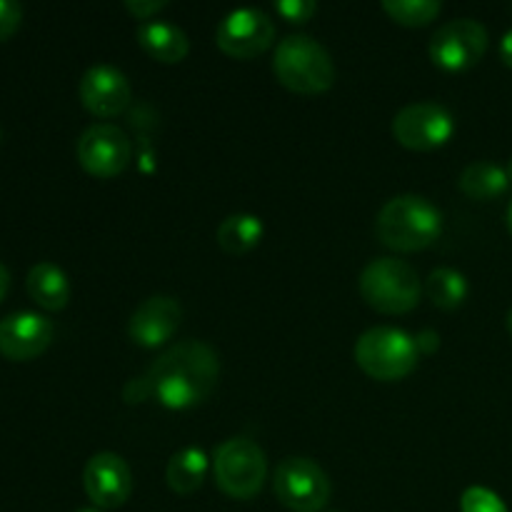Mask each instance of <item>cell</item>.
<instances>
[{"mask_svg":"<svg viewBox=\"0 0 512 512\" xmlns=\"http://www.w3.org/2000/svg\"><path fill=\"white\" fill-rule=\"evenodd\" d=\"M153 398L165 408L185 410L205 403L220 378V360L210 345L183 340L158 355L145 373Z\"/></svg>","mask_w":512,"mask_h":512,"instance_id":"6da1fadb","label":"cell"},{"mask_svg":"<svg viewBox=\"0 0 512 512\" xmlns=\"http://www.w3.org/2000/svg\"><path fill=\"white\" fill-rule=\"evenodd\" d=\"M380 243L400 253H413L433 245L443 233V215L423 195H398L380 208L375 218Z\"/></svg>","mask_w":512,"mask_h":512,"instance_id":"7a4b0ae2","label":"cell"},{"mask_svg":"<svg viewBox=\"0 0 512 512\" xmlns=\"http://www.w3.org/2000/svg\"><path fill=\"white\" fill-rule=\"evenodd\" d=\"M273 70L285 88L300 95L325 93L335 83V63L328 48L305 33L280 40Z\"/></svg>","mask_w":512,"mask_h":512,"instance_id":"3957f363","label":"cell"},{"mask_svg":"<svg viewBox=\"0 0 512 512\" xmlns=\"http://www.w3.org/2000/svg\"><path fill=\"white\" fill-rule=\"evenodd\" d=\"M360 295L370 308L388 315L408 313L420 300L418 270L398 258H375L360 273Z\"/></svg>","mask_w":512,"mask_h":512,"instance_id":"277c9868","label":"cell"},{"mask_svg":"<svg viewBox=\"0 0 512 512\" xmlns=\"http://www.w3.org/2000/svg\"><path fill=\"white\" fill-rule=\"evenodd\" d=\"M413 335L398 328H370L355 343V363L375 380H400L418 365Z\"/></svg>","mask_w":512,"mask_h":512,"instance_id":"5b68a950","label":"cell"},{"mask_svg":"<svg viewBox=\"0 0 512 512\" xmlns=\"http://www.w3.org/2000/svg\"><path fill=\"white\" fill-rule=\"evenodd\" d=\"M215 485L233 500H250L260 493L268 475V458L250 438H230L213 455Z\"/></svg>","mask_w":512,"mask_h":512,"instance_id":"8992f818","label":"cell"},{"mask_svg":"<svg viewBox=\"0 0 512 512\" xmlns=\"http://www.w3.org/2000/svg\"><path fill=\"white\" fill-rule=\"evenodd\" d=\"M275 495L293 512H320L328 505L333 485L328 473L310 458H285L273 478Z\"/></svg>","mask_w":512,"mask_h":512,"instance_id":"52a82bcc","label":"cell"},{"mask_svg":"<svg viewBox=\"0 0 512 512\" xmlns=\"http://www.w3.org/2000/svg\"><path fill=\"white\" fill-rule=\"evenodd\" d=\"M488 28L475 18H455L440 25L430 38V58L445 70H468L485 55Z\"/></svg>","mask_w":512,"mask_h":512,"instance_id":"ba28073f","label":"cell"},{"mask_svg":"<svg viewBox=\"0 0 512 512\" xmlns=\"http://www.w3.org/2000/svg\"><path fill=\"white\" fill-rule=\"evenodd\" d=\"M75 153H78V163L90 175L115 178L128 168L133 158V145L125 130L115 123H93L80 133Z\"/></svg>","mask_w":512,"mask_h":512,"instance_id":"9c48e42d","label":"cell"},{"mask_svg":"<svg viewBox=\"0 0 512 512\" xmlns=\"http://www.w3.org/2000/svg\"><path fill=\"white\" fill-rule=\"evenodd\" d=\"M455 133V118L440 103H410L393 118V135L410 150L440 148Z\"/></svg>","mask_w":512,"mask_h":512,"instance_id":"30bf717a","label":"cell"},{"mask_svg":"<svg viewBox=\"0 0 512 512\" xmlns=\"http://www.w3.org/2000/svg\"><path fill=\"white\" fill-rule=\"evenodd\" d=\"M275 40V23L260 8L230 10L215 30V43L225 55L238 60L265 53Z\"/></svg>","mask_w":512,"mask_h":512,"instance_id":"8fae6325","label":"cell"},{"mask_svg":"<svg viewBox=\"0 0 512 512\" xmlns=\"http://www.w3.org/2000/svg\"><path fill=\"white\" fill-rule=\"evenodd\" d=\"M85 495L95 508L115 510L128 503L133 493V473L118 453H95L83 470Z\"/></svg>","mask_w":512,"mask_h":512,"instance_id":"7c38bea8","label":"cell"},{"mask_svg":"<svg viewBox=\"0 0 512 512\" xmlns=\"http://www.w3.org/2000/svg\"><path fill=\"white\" fill-rule=\"evenodd\" d=\"M80 103L98 118H115L123 113L133 100V88H130L128 75L120 68L108 63L90 65L83 73L78 85Z\"/></svg>","mask_w":512,"mask_h":512,"instance_id":"4fadbf2b","label":"cell"},{"mask_svg":"<svg viewBox=\"0 0 512 512\" xmlns=\"http://www.w3.org/2000/svg\"><path fill=\"white\" fill-rule=\"evenodd\" d=\"M55 328L40 313H13L0 320V355L13 363L38 358L53 343Z\"/></svg>","mask_w":512,"mask_h":512,"instance_id":"5bb4252c","label":"cell"},{"mask_svg":"<svg viewBox=\"0 0 512 512\" xmlns=\"http://www.w3.org/2000/svg\"><path fill=\"white\" fill-rule=\"evenodd\" d=\"M180 320H183V308L178 300L170 295H153V298L143 300L130 315L128 333L133 343L143 345V348H158L178 333Z\"/></svg>","mask_w":512,"mask_h":512,"instance_id":"9a60e30c","label":"cell"},{"mask_svg":"<svg viewBox=\"0 0 512 512\" xmlns=\"http://www.w3.org/2000/svg\"><path fill=\"white\" fill-rule=\"evenodd\" d=\"M138 43L150 58L160 63H180L190 50V40L183 28L165 20H145L138 28Z\"/></svg>","mask_w":512,"mask_h":512,"instance_id":"2e32d148","label":"cell"},{"mask_svg":"<svg viewBox=\"0 0 512 512\" xmlns=\"http://www.w3.org/2000/svg\"><path fill=\"white\" fill-rule=\"evenodd\" d=\"M25 290L45 310H63L70 300L68 275L48 260L30 268L28 278H25Z\"/></svg>","mask_w":512,"mask_h":512,"instance_id":"e0dca14e","label":"cell"},{"mask_svg":"<svg viewBox=\"0 0 512 512\" xmlns=\"http://www.w3.org/2000/svg\"><path fill=\"white\" fill-rule=\"evenodd\" d=\"M460 190L473 200H493L508 190L510 180L505 168L488 163V160H475L460 173Z\"/></svg>","mask_w":512,"mask_h":512,"instance_id":"ac0fdd59","label":"cell"},{"mask_svg":"<svg viewBox=\"0 0 512 512\" xmlns=\"http://www.w3.org/2000/svg\"><path fill=\"white\" fill-rule=\"evenodd\" d=\"M215 238L228 255H243L263 238V220L250 213H233L218 225Z\"/></svg>","mask_w":512,"mask_h":512,"instance_id":"d6986e66","label":"cell"},{"mask_svg":"<svg viewBox=\"0 0 512 512\" xmlns=\"http://www.w3.org/2000/svg\"><path fill=\"white\" fill-rule=\"evenodd\" d=\"M205 473H208V455L198 448H183L170 458L165 478L170 490L178 495H190L203 485Z\"/></svg>","mask_w":512,"mask_h":512,"instance_id":"ffe728a7","label":"cell"},{"mask_svg":"<svg viewBox=\"0 0 512 512\" xmlns=\"http://www.w3.org/2000/svg\"><path fill=\"white\" fill-rule=\"evenodd\" d=\"M425 290H428L430 300H433L438 308L453 310L458 308L465 300V295H468V280H465V275L458 273V270L438 268L428 275Z\"/></svg>","mask_w":512,"mask_h":512,"instance_id":"44dd1931","label":"cell"},{"mask_svg":"<svg viewBox=\"0 0 512 512\" xmlns=\"http://www.w3.org/2000/svg\"><path fill=\"white\" fill-rule=\"evenodd\" d=\"M385 13L400 25H428L440 13V0H385Z\"/></svg>","mask_w":512,"mask_h":512,"instance_id":"7402d4cb","label":"cell"},{"mask_svg":"<svg viewBox=\"0 0 512 512\" xmlns=\"http://www.w3.org/2000/svg\"><path fill=\"white\" fill-rule=\"evenodd\" d=\"M460 510L463 512H508L500 495H495L488 488H468L460 498Z\"/></svg>","mask_w":512,"mask_h":512,"instance_id":"603a6c76","label":"cell"},{"mask_svg":"<svg viewBox=\"0 0 512 512\" xmlns=\"http://www.w3.org/2000/svg\"><path fill=\"white\" fill-rule=\"evenodd\" d=\"M275 10H278L288 23H305V20H310L315 15L318 3H315V0H278V3H275Z\"/></svg>","mask_w":512,"mask_h":512,"instance_id":"cb8c5ba5","label":"cell"},{"mask_svg":"<svg viewBox=\"0 0 512 512\" xmlns=\"http://www.w3.org/2000/svg\"><path fill=\"white\" fill-rule=\"evenodd\" d=\"M20 20H23V5L15 0H0V43H5L20 28Z\"/></svg>","mask_w":512,"mask_h":512,"instance_id":"d4e9b609","label":"cell"},{"mask_svg":"<svg viewBox=\"0 0 512 512\" xmlns=\"http://www.w3.org/2000/svg\"><path fill=\"white\" fill-rule=\"evenodd\" d=\"M153 398V390H150V383L148 378H133L128 380V385L123 388V400L128 405H135V403H145V400Z\"/></svg>","mask_w":512,"mask_h":512,"instance_id":"484cf974","label":"cell"},{"mask_svg":"<svg viewBox=\"0 0 512 512\" xmlns=\"http://www.w3.org/2000/svg\"><path fill=\"white\" fill-rule=\"evenodd\" d=\"M165 5H168V0H125V8H128L135 18L143 20V23L153 18L155 13H160Z\"/></svg>","mask_w":512,"mask_h":512,"instance_id":"4316f807","label":"cell"},{"mask_svg":"<svg viewBox=\"0 0 512 512\" xmlns=\"http://www.w3.org/2000/svg\"><path fill=\"white\" fill-rule=\"evenodd\" d=\"M415 345H418L420 353H433V350H438L440 338L435 330H423V333H418V338H415Z\"/></svg>","mask_w":512,"mask_h":512,"instance_id":"83f0119b","label":"cell"},{"mask_svg":"<svg viewBox=\"0 0 512 512\" xmlns=\"http://www.w3.org/2000/svg\"><path fill=\"white\" fill-rule=\"evenodd\" d=\"M500 58H503L505 65H510L512 68V30L503 35V40H500Z\"/></svg>","mask_w":512,"mask_h":512,"instance_id":"f1b7e54d","label":"cell"},{"mask_svg":"<svg viewBox=\"0 0 512 512\" xmlns=\"http://www.w3.org/2000/svg\"><path fill=\"white\" fill-rule=\"evenodd\" d=\"M8 290H10V273H8V268H5V265L0 263V303H3V300H5Z\"/></svg>","mask_w":512,"mask_h":512,"instance_id":"f546056e","label":"cell"},{"mask_svg":"<svg viewBox=\"0 0 512 512\" xmlns=\"http://www.w3.org/2000/svg\"><path fill=\"white\" fill-rule=\"evenodd\" d=\"M505 173H508V180H510V183H512V158H510L508 168H505Z\"/></svg>","mask_w":512,"mask_h":512,"instance_id":"4dcf8cb0","label":"cell"},{"mask_svg":"<svg viewBox=\"0 0 512 512\" xmlns=\"http://www.w3.org/2000/svg\"><path fill=\"white\" fill-rule=\"evenodd\" d=\"M505 323H508V330H510V335H512V308H510V313H508V320H505Z\"/></svg>","mask_w":512,"mask_h":512,"instance_id":"1f68e13d","label":"cell"},{"mask_svg":"<svg viewBox=\"0 0 512 512\" xmlns=\"http://www.w3.org/2000/svg\"><path fill=\"white\" fill-rule=\"evenodd\" d=\"M508 225H510V233H512V203H510V210H508Z\"/></svg>","mask_w":512,"mask_h":512,"instance_id":"d6a6232c","label":"cell"},{"mask_svg":"<svg viewBox=\"0 0 512 512\" xmlns=\"http://www.w3.org/2000/svg\"><path fill=\"white\" fill-rule=\"evenodd\" d=\"M78 512H100V508H85V510H78Z\"/></svg>","mask_w":512,"mask_h":512,"instance_id":"836d02e7","label":"cell"},{"mask_svg":"<svg viewBox=\"0 0 512 512\" xmlns=\"http://www.w3.org/2000/svg\"><path fill=\"white\" fill-rule=\"evenodd\" d=\"M330 512H340V510H330Z\"/></svg>","mask_w":512,"mask_h":512,"instance_id":"e575fe53","label":"cell"}]
</instances>
